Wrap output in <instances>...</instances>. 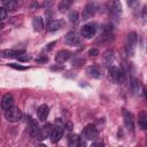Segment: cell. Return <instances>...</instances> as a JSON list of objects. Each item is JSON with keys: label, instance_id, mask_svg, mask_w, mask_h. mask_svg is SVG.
<instances>
[{"label": "cell", "instance_id": "e575fe53", "mask_svg": "<svg viewBox=\"0 0 147 147\" xmlns=\"http://www.w3.org/2000/svg\"><path fill=\"white\" fill-rule=\"evenodd\" d=\"M62 69H63L62 67H56V65L51 68V70H53V71H60V70H62Z\"/></svg>", "mask_w": 147, "mask_h": 147}, {"label": "cell", "instance_id": "5b68a950", "mask_svg": "<svg viewBox=\"0 0 147 147\" xmlns=\"http://www.w3.org/2000/svg\"><path fill=\"white\" fill-rule=\"evenodd\" d=\"M80 32H82V36H83L84 38L90 39V38H92V37L95 34V32H96V24L93 23V22L86 23L85 25H83Z\"/></svg>", "mask_w": 147, "mask_h": 147}, {"label": "cell", "instance_id": "83f0119b", "mask_svg": "<svg viewBox=\"0 0 147 147\" xmlns=\"http://www.w3.org/2000/svg\"><path fill=\"white\" fill-rule=\"evenodd\" d=\"M7 17V9L5 7H0V21L5 20Z\"/></svg>", "mask_w": 147, "mask_h": 147}, {"label": "cell", "instance_id": "603a6c76", "mask_svg": "<svg viewBox=\"0 0 147 147\" xmlns=\"http://www.w3.org/2000/svg\"><path fill=\"white\" fill-rule=\"evenodd\" d=\"M72 1H74V0H62V1L59 3V9H60V11H62V13L67 11V10L70 8V5H71Z\"/></svg>", "mask_w": 147, "mask_h": 147}, {"label": "cell", "instance_id": "ac0fdd59", "mask_svg": "<svg viewBox=\"0 0 147 147\" xmlns=\"http://www.w3.org/2000/svg\"><path fill=\"white\" fill-rule=\"evenodd\" d=\"M68 145L70 147H78V146L84 145V142L82 141V139L79 138V136H77V134H70L69 138H68Z\"/></svg>", "mask_w": 147, "mask_h": 147}, {"label": "cell", "instance_id": "6da1fadb", "mask_svg": "<svg viewBox=\"0 0 147 147\" xmlns=\"http://www.w3.org/2000/svg\"><path fill=\"white\" fill-rule=\"evenodd\" d=\"M108 76H109V79L115 84H123L125 80V75L122 71V69H119L118 67H115V65L109 67Z\"/></svg>", "mask_w": 147, "mask_h": 147}, {"label": "cell", "instance_id": "ba28073f", "mask_svg": "<svg viewBox=\"0 0 147 147\" xmlns=\"http://www.w3.org/2000/svg\"><path fill=\"white\" fill-rule=\"evenodd\" d=\"M123 119H124V124H125V127H126L129 131L133 132V129H134V121H133V115H132V114H131L129 110L124 109V110H123Z\"/></svg>", "mask_w": 147, "mask_h": 147}, {"label": "cell", "instance_id": "4fadbf2b", "mask_svg": "<svg viewBox=\"0 0 147 147\" xmlns=\"http://www.w3.org/2000/svg\"><path fill=\"white\" fill-rule=\"evenodd\" d=\"M39 124H38V122L36 121V119H32V118H30L29 119V124H28V130H29V133H30V136L32 137V138H36V137H38V134H39Z\"/></svg>", "mask_w": 147, "mask_h": 147}, {"label": "cell", "instance_id": "4dcf8cb0", "mask_svg": "<svg viewBox=\"0 0 147 147\" xmlns=\"http://www.w3.org/2000/svg\"><path fill=\"white\" fill-rule=\"evenodd\" d=\"M88 55L90 56H96V55H99V51L96 48H91L88 51Z\"/></svg>", "mask_w": 147, "mask_h": 147}, {"label": "cell", "instance_id": "2e32d148", "mask_svg": "<svg viewBox=\"0 0 147 147\" xmlns=\"http://www.w3.org/2000/svg\"><path fill=\"white\" fill-rule=\"evenodd\" d=\"M86 72H87V75H88L90 77L95 78V79H99V78H101V76H102L101 70H100V68H99L98 65L88 67V68L86 69Z\"/></svg>", "mask_w": 147, "mask_h": 147}, {"label": "cell", "instance_id": "7402d4cb", "mask_svg": "<svg viewBox=\"0 0 147 147\" xmlns=\"http://www.w3.org/2000/svg\"><path fill=\"white\" fill-rule=\"evenodd\" d=\"M3 6L7 10H15L17 7V0H2Z\"/></svg>", "mask_w": 147, "mask_h": 147}, {"label": "cell", "instance_id": "3957f363", "mask_svg": "<svg viewBox=\"0 0 147 147\" xmlns=\"http://www.w3.org/2000/svg\"><path fill=\"white\" fill-rule=\"evenodd\" d=\"M62 134H63V124H62V122L59 118L56 121L55 126H53V129H52V132H51V136H49L51 141L53 144H56L62 138Z\"/></svg>", "mask_w": 147, "mask_h": 147}, {"label": "cell", "instance_id": "d6a6232c", "mask_svg": "<svg viewBox=\"0 0 147 147\" xmlns=\"http://www.w3.org/2000/svg\"><path fill=\"white\" fill-rule=\"evenodd\" d=\"M72 127H74V125H72V123H71V122H68V123L63 124V129H65L67 131H71V130H72Z\"/></svg>", "mask_w": 147, "mask_h": 147}, {"label": "cell", "instance_id": "cb8c5ba5", "mask_svg": "<svg viewBox=\"0 0 147 147\" xmlns=\"http://www.w3.org/2000/svg\"><path fill=\"white\" fill-rule=\"evenodd\" d=\"M139 126L141 130H146L147 129V116L146 114L142 111L139 116Z\"/></svg>", "mask_w": 147, "mask_h": 147}, {"label": "cell", "instance_id": "8d00e7d4", "mask_svg": "<svg viewBox=\"0 0 147 147\" xmlns=\"http://www.w3.org/2000/svg\"><path fill=\"white\" fill-rule=\"evenodd\" d=\"M142 17H144V20H146V7H144V10H142Z\"/></svg>", "mask_w": 147, "mask_h": 147}, {"label": "cell", "instance_id": "7c38bea8", "mask_svg": "<svg viewBox=\"0 0 147 147\" xmlns=\"http://www.w3.org/2000/svg\"><path fill=\"white\" fill-rule=\"evenodd\" d=\"M52 129H53V125H52L51 123H46V124H44V125L39 129L38 139L44 140V139H46V138H49L51 132H52Z\"/></svg>", "mask_w": 147, "mask_h": 147}, {"label": "cell", "instance_id": "836d02e7", "mask_svg": "<svg viewBox=\"0 0 147 147\" xmlns=\"http://www.w3.org/2000/svg\"><path fill=\"white\" fill-rule=\"evenodd\" d=\"M126 2H127V5L130 7H134L138 3V0H126Z\"/></svg>", "mask_w": 147, "mask_h": 147}, {"label": "cell", "instance_id": "8fae6325", "mask_svg": "<svg viewBox=\"0 0 147 147\" xmlns=\"http://www.w3.org/2000/svg\"><path fill=\"white\" fill-rule=\"evenodd\" d=\"M71 55H72V53L70 51L62 49V51H60V52L56 53V55H55V62L59 63V64H62L65 61H68L71 57Z\"/></svg>", "mask_w": 147, "mask_h": 147}, {"label": "cell", "instance_id": "484cf974", "mask_svg": "<svg viewBox=\"0 0 147 147\" xmlns=\"http://www.w3.org/2000/svg\"><path fill=\"white\" fill-rule=\"evenodd\" d=\"M69 20H70V22L72 23V24H77L78 23V21H79V17H78V13L75 10V11H71L70 14H69Z\"/></svg>", "mask_w": 147, "mask_h": 147}, {"label": "cell", "instance_id": "277c9868", "mask_svg": "<svg viewBox=\"0 0 147 147\" xmlns=\"http://www.w3.org/2000/svg\"><path fill=\"white\" fill-rule=\"evenodd\" d=\"M6 119L9 122H18L22 118V110L17 107H10L5 113Z\"/></svg>", "mask_w": 147, "mask_h": 147}, {"label": "cell", "instance_id": "9c48e42d", "mask_svg": "<svg viewBox=\"0 0 147 147\" xmlns=\"http://www.w3.org/2000/svg\"><path fill=\"white\" fill-rule=\"evenodd\" d=\"M64 41H65V44H68L70 46H77V45H79L80 39L75 31H69L64 36Z\"/></svg>", "mask_w": 147, "mask_h": 147}, {"label": "cell", "instance_id": "ffe728a7", "mask_svg": "<svg viewBox=\"0 0 147 147\" xmlns=\"http://www.w3.org/2000/svg\"><path fill=\"white\" fill-rule=\"evenodd\" d=\"M114 62V52L113 51H107L103 54V64L106 67H110Z\"/></svg>", "mask_w": 147, "mask_h": 147}, {"label": "cell", "instance_id": "f1b7e54d", "mask_svg": "<svg viewBox=\"0 0 147 147\" xmlns=\"http://www.w3.org/2000/svg\"><path fill=\"white\" fill-rule=\"evenodd\" d=\"M9 67L16 69V70H26V67H23V65H20V64H16V63H9L8 64Z\"/></svg>", "mask_w": 147, "mask_h": 147}, {"label": "cell", "instance_id": "d6986e66", "mask_svg": "<svg viewBox=\"0 0 147 147\" xmlns=\"http://www.w3.org/2000/svg\"><path fill=\"white\" fill-rule=\"evenodd\" d=\"M37 115H38V118L40 121H46L47 116H48V106L47 105H41L39 106L38 110H37Z\"/></svg>", "mask_w": 147, "mask_h": 147}, {"label": "cell", "instance_id": "e0dca14e", "mask_svg": "<svg viewBox=\"0 0 147 147\" xmlns=\"http://www.w3.org/2000/svg\"><path fill=\"white\" fill-rule=\"evenodd\" d=\"M64 24V21L63 20H54V21H51L47 25V30L53 32V31H57L60 30Z\"/></svg>", "mask_w": 147, "mask_h": 147}, {"label": "cell", "instance_id": "52a82bcc", "mask_svg": "<svg viewBox=\"0 0 147 147\" xmlns=\"http://www.w3.org/2000/svg\"><path fill=\"white\" fill-rule=\"evenodd\" d=\"M83 134L87 140H94L98 137V129L95 127L94 124H88L85 126Z\"/></svg>", "mask_w": 147, "mask_h": 147}, {"label": "cell", "instance_id": "7a4b0ae2", "mask_svg": "<svg viewBox=\"0 0 147 147\" xmlns=\"http://www.w3.org/2000/svg\"><path fill=\"white\" fill-rule=\"evenodd\" d=\"M137 33L136 32H130L126 36V40H125V52L127 55H133L134 51H136V46H137Z\"/></svg>", "mask_w": 147, "mask_h": 147}, {"label": "cell", "instance_id": "d4e9b609", "mask_svg": "<svg viewBox=\"0 0 147 147\" xmlns=\"http://www.w3.org/2000/svg\"><path fill=\"white\" fill-rule=\"evenodd\" d=\"M139 87H140L139 80H138L137 78H132V79H131V90H132V92H133L134 94H137V93L139 92Z\"/></svg>", "mask_w": 147, "mask_h": 147}, {"label": "cell", "instance_id": "5bb4252c", "mask_svg": "<svg viewBox=\"0 0 147 147\" xmlns=\"http://www.w3.org/2000/svg\"><path fill=\"white\" fill-rule=\"evenodd\" d=\"M24 51H13V49H2L0 51V57L3 59H11V57H17L18 55L23 54Z\"/></svg>", "mask_w": 147, "mask_h": 147}, {"label": "cell", "instance_id": "8992f818", "mask_svg": "<svg viewBox=\"0 0 147 147\" xmlns=\"http://www.w3.org/2000/svg\"><path fill=\"white\" fill-rule=\"evenodd\" d=\"M108 10L114 17H119L122 14V5H121L119 0H109Z\"/></svg>", "mask_w": 147, "mask_h": 147}, {"label": "cell", "instance_id": "1f68e13d", "mask_svg": "<svg viewBox=\"0 0 147 147\" xmlns=\"http://www.w3.org/2000/svg\"><path fill=\"white\" fill-rule=\"evenodd\" d=\"M36 61H37L38 63H45V62H47V61H48V57H47L46 55H44V56H41V57L36 59Z\"/></svg>", "mask_w": 147, "mask_h": 147}, {"label": "cell", "instance_id": "d590c367", "mask_svg": "<svg viewBox=\"0 0 147 147\" xmlns=\"http://www.w3.org/2000/svg\"><path fill=\"white\" fill-rule=\"evenodd\" d=\"M55 44H56V41H53V42L48 44V45H47V48H46V49H51V48L53 47V45H55Z\"/></svg>", "mask_w": 147, "mask_h": 147}, {"label": "cell", "instance_id": "74e56055", "mask_svg": "<svg viewBox=\"0 0 147 147\" xmlns=\"http://www.w3.org/2000/svg\"><path fill=\"white\" fill-rule=\"evenodd\" d=\"M92 146H103V144H101V142H93Z\"/></svg>", "mask_w": 147, "mask_h": 147}, {"label": "cell", "instance_id": "4316f807", "mask_svg": "<svg viewBox=\"0 0 147 147\" xmlns=\"http://www.w3.org/2000/svg\"><path fill=\"white\" fill-rule=\"evenodd\" d=\"M16 59H17L18 61H21V62H26V61H29V60H30L31 57H30L29 55H26V54H24V53H23V54L18 55V56H17Z\"/></svg>", "mask_w": 147, "mask_h": 147}, {"label": "cell", "instance_id": "30bf717a", "mask_svg": "<svg viewBox=\"0 0 147 147\" xmlns=\"http://www.w3.org/2000/svg\"><path fill=\"white\" fill-rule=\"evenodd\" d=\"M95 11H96V6H95V3H93V2H90V3H87L85 7H84V9H83V20H88V18H91L94 14H95Z\"/></svg>", "mask_w": 147, "mask_h": 147}, {"label": "cell", "instance_id": "44dd1931", "mask_svg": "<svg viewBox=\"0 0 147 147\" xmlns=\"http://www.w3.org/2000/svg\"><path fill=\"white\" fill-rule=\"evenodd\" d=\"M32 25H33L36 31H41L44 29V21H42V18L40 16H36L32 20Z\"/></svg>", "mask_w": 147, "mask_h": 147}, {"label": "cell", "instance_id": "9a60e30c", "mask_svg": "<svg viewBox=\"0 0 147 147\" xmlns=\"http://www.w3.org/2000/svg\"><path fill=\"white\" fill-rule=\"evenodd\" d=\"M14 105V98L11 94H5L2 100H1V108L3 110H7L9 109L10 107H13Z\"/></svg>", "mask_w": 147, "mask_h": 147}, {"label": "cell", "instance_id": "f546056e", "mask_svg": "<svg viewBox=\"0 0 147 147\" xmlns=\"http://www.w3.org/2000/svg\"><path fill=\"white\" fill-rule=\"evenodd\" d=\"M84 62H85L84 59H75V60L72 61V65H80V64H83Z\"/></svg>", "mask_w": 147, "mask_h": 147}]
</instances>
